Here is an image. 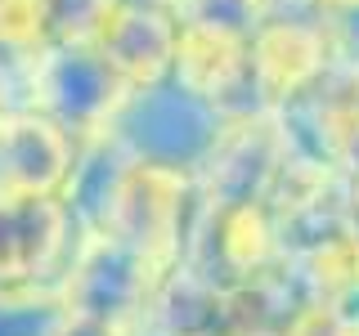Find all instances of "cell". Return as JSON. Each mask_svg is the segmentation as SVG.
<instances>
[{
    "label": "cell",
    "mask_w": 359,
    "mask_h": 336,
    "mask_svg": "<svg viewBox=\"0 0 359 336\" xmlns=\"http://www.w3.org/2000/svg\"><path fill=\"white\" fill-rule=\"evenodd\" d=\"M149 5H171V9H175V5H180V0H149Z\"/></svg>",
    "instance_id": "obj_18"
},
{
    "label": "cell",
    "mask_w": 359,
    "mask_h": 336,
    "mask_svg": "<svg viewBox=\"0 0 359 336\" xmlns=\"http://www.w3.org/2000/svg\"><path fill=\"white\" fill-rule=\"evenodd\" d=\"M175 36H180V14L171 5H149V0H117L112 14L99 27V54L112 63L130 90L157 85L171 76L175 63Z\"/></svg>",
    "instance_id": "obj_9"
},
{
    "label": "cell",
    "mask_w": 359,
    "mask_h": 336,
    "mask_svg": "<svg viewBox=\"0 0 359 336\" xmlns=\"http://www.w3.org/2000/svg\"><path fill=\"white\" fill-rule=\"evenodd\" d=\"M224 121L229 117L216 104H207L202 94H194V90H184L180 81L166 76L157 85L130 90L121 99L117 117L108 121V134L135 162L198 175L207 166L211 148H216Z\"/></svg>",
    "instance_id": "obj_1"
},
{
    "label": "cell",
    "mask_w": 359,
    "mask_h": 336,
    "mask_svg": "<svg viewBox=\"0 0 359 336\" xmlns=\"http://www.w3.org/2000/svg\"><path fill=\"white\" fill-rule=\"evenodd\" d=\"M50 336H135V332L104 323V318H90V314H76V309H59V323H54Z\"/></svg>",
    "instance_id": "obj_15"
},
{
    "label": "cell",
    "mask_w": 359,
    "mask_h": 336,
    "mask_svg": "<svg viewBox=\"0 0 359 336\" xmlns=\"http://www.w3.org/2000/svg\"><path fill=\"white\" fill-rule=\"evenodd\" d=\"M130 85L112 72V63L99 54L95 41L86 45H45L18 76V104L45 112L72 139L108 134V121L117 117Z\"/></svg>",
    "instance_id": "obj_2"
},
{
    "label": "cell",
    "mask_w": 359,
    "mask_h": 336,
    "mask_svg": "<svg viewBox=\"0 0 359 336\" xmlns=\"http://www.w3.org/2000/svg\"><path fill=\"white\" fill-rule=\"evenodd\" d=\"M76 148H81V139H72L45 112L27 104L9 108L0 117V188L5 193L59 197L67 175H72Z\"/></svg>",
    "instance_id": "obj_8"
},
{
    "label": "cell",
    "mask_w": 359,
    "mask_h": 336,
    "mask_svg": "<svg viewBox=\"0 0 359 336\" xmlns=\"http://www.w3.org/2000/svg\"><path fill=\"white\" fill-rule=\"evenodd\" d=\"M162 278L166 274L144 251H135L130 242L104 233V238H76L54 291H59L63 309L140 332L153 314Z\"/></svg>",
    "instance_id": "obj_3"
},
{
    "label": "cell",
    "mask_w": 359,
    "mask_h": 336,
    "mask_svg": "<svg viewBox=\"0 0 359 336\" xmlns=\"http://www.w3.org/2000/svg\"><path fill=\"white\" fill-rule=\"evenodd\" d=\"M76 246L63 197L0 193V291L54 287Z\"/></svg>",
    "instance_id": "obj_6"
},
{
    "label": "cell",
    "mask_w": 359,
    "mask_h": 336,
    "mask_svg": "<svg viewBox=\"0 0 359 336\" xmlns=\"http://www.w3.org/2000/svg\"><path fill=\"white\" fill-rule=\"evenodd\" d=\"M287 157V134L278 126V112H238L224 121L207 166L198 171V193L211 206L229 202H265L278 166Z\"/></svg>",
    "instance_id": "obj_7"
},
{
    "label": "cell",
    "mask_w": 359,
    "mask_h": 336,
    "mask_svg": "<svg viewBox=\"0 0 359 336\" xmlns=\"http://www.w3.org/2000/svg\"><path fill=\"white\" fill-rule=\"evenodd\" d=\"M314 9H323V14H341V9H355L359 0H310Z\"/></svg>",
    "instance_id": "obj_17"
},
{
    "label": "cell",
    "mask_w": 359,
    "mask_h": 336,
    "mask_svg": "<svg viewBox=\"0 0 359 336\" xmlns=\"http://www.w3.org/2000/svg\"><path fill=\"white\" fill-rule=\"evenodd\" d=\"M198 206H202L198 175L171 171V166H149V162L130 157L121 202H117V220H112V238L130 242L162 274H171V269L184 265Z\"/></svg>",
    "instance_id": "obj_5"
},
{
    "label": "cell",
    "mask_w": 359,
    "mask_h": 336,
    "mask_svg": "<svg viewBox=\"0 0 359 336\" xmlns=\"http://www.w3.org/2000/svg\"><path fill=\"white\" fill-rule=\"evenodd\" d=\"M171 81H180L184 90L202 94L207 104H216L224 117L256 112V99H252V54H247V41H238V36L198 27V22H180Z\"/></svg>",
    "instance_id": "obj_10"
},
{
    "label": "cell",
    "mask_w": 359,
    "mask_h": 336,
    "mask_svg": "<svg viewBox=\"0 0 359 336\" xmlns=\"http://www.w3.org/2000/svg\"><path fill=\"white\" fill-rule=\"evenodd\" d=\"M126 171H130V153L112 134H95V139H86L76 148L72 175H67V184L59 193L67 216H72L76 238H104V233H112Z\"/></svg>",
    "instance_id": "obj_11"
},
{
    "label": "cell",
    "mask_w": 359,
    "mask_h": 336,
    "mask_svg": "<svg viewBox=\"0 0 359 336\" xmlns=\"http://www.w3.org/2000/svg\"><path fill=\"white\" fill-rule=\"evenodd\" d=\"M252 54V99L256 108L278 112L301 99L337 59L328 14L310 0H278L256 36L247 41Z\"/></svg>",
    "instance_id": "obj_4"
},
{
    "label": "cell",
    "mask_w": 359,
    "mask_h": 336,
    "mask_svg": "<svg viewBox=\"0 0 359 336\" xmlns=\"http://www.w3.org/2000/svg\"><path fill=\"white\" fill-rule=\"evenodd\" d=\"M117 0H41L45 14V41L50 45H86L99 36L104 18Z\"/></svg>",
    "instance_id": "obj_13"
},
{
    "label": "cell",
    "mask_w": 359,
    "mask_h": 336,
    "mask_svg": "<svg viewBox=\"0 0 359 336\" xmlns=\"http://www.w3.org/2000/svg\"><path fill=\"white\" fill-rule=\"evenodd\" d=\"M328 27H332L337 59H346V63L359 67V5L355 9H341V14H328Z\"/></svg>",
    "instance_id": "obj_16"
},
{
    "label": "cell",
    "mask_w": 359,
    "mask_h": 336,
    "mask_svg": "<svg viewBox=\"0 0 359 336\" xmlns=\"http://www.w3.org/2000/svg\"><path fill=\"white\" fill-rule=\"evenodd\" d=\"M278 336H359V300H306Z\"/></svg>",
    "instance_id": "obj_14"
},
{
    "label": "cell",
    "mask_w": 359,
    "mask_h": 336,
    "mask_svg": "<svg viewBox=\"0 0 359 336\" xmlns=\"http://www.w3.org/2000/svg\"><path fill=\"white\" fill-rule=\"evenodd\" d=\"M274 5L278 0H180L175 14L180 22H198V27L224 31V36L252 41L256 27L274 14Z\"/></svg>",
    "instance_id": "obj_12"
}]
</instances>
